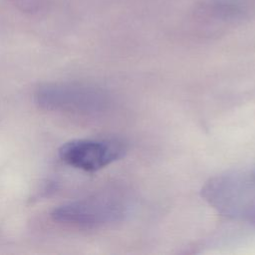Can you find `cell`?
Here are the masks:
<instances>
[{
	"mask_svg": "<svg viewBox=\"0 0 255 255\" xmlns=\"http://www.w3.org/2000/svg\"><path fill=\"white\" fill-rule=\"evenodd\" d=\"M128 214L127 203L114 195H96L71 201L53 211V218L65 224L97 228L123 221Z\"/></svg>",
	"mask_w": 255,
	"mask_h": 255,
	"instance_id": "6da1fadb",
	"label": "cell"
},
{
	"mask_svg": "<svg viewBox=\"0 0 255 255\" xmlns=\"http://www.w3.org/2000/svg\"><path fill=\"white\" fill-rule=\"evenodd\" d=\"M37 98L41 106L50 110L88 114L101 112L108 104L102 90L83 84L47 85L39 90Z\"/></svg>",
	"mask_w": 255,
	"mask_h": 255,
	"instance_id": "7a4b0ae2",
	"label": "cell"
},
{
	"mask_svg": "<svg viewBox=\"0 0 255 255\" xmlns=\"http://www.w3.org/2000/svg\"><path fill=\"white\" fill-rule=\"evenodd\" d=\"M126 148L114 139H74L64 143L59 154L69 165L85 170L97 171L121 158Z\"/></svg>",
	"mask_w": 255,
	"mask_h": 255,
	"instance_id": "3957f363",
	"label": "cell"
},
{
	"mask_svg": "<svg viewBox=\"0 0 255 255\" xmlns=\"http://www.w3.org/2000/svg\"><path fill=\"white\" fill-rule=\"evenodd\" d=\"M245 222H247L248 224L252 225L253 227H255V204L253 205V207L250 208V210L245 214L244 218L242 219Z\"/></svg>",
	"mask_w": 255,
	"mask_h": 255,
	"instance_id": "277c9868",
	"label": "cell"
},
{
	"mask_svg": "<svg viewBox=\"0 0 255 255\" xmlns=\"http://www.w3.org/2000/svg\"><path fill=\"white\" fill-rule=\"evenodd\" d=\"M248 174H249V178H250L253 186L255 187V168L252 169L251 171H248Z\"/></svg>",
	"mask_w": 255,
	"mask_h": 255,
	"instance_id": "5b68a950",
	"label": "cell"
}]
</instances>
